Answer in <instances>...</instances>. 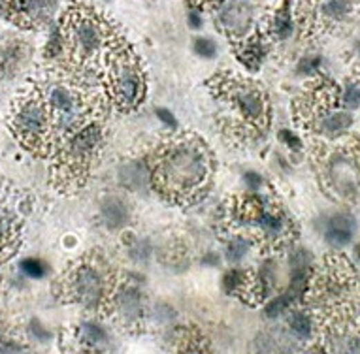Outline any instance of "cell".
Instances as JSON below:
<instances>
[{
    "label": "cell",
    "instance_id": "cell-1",
    "mask_svg": "<svg viewBox=\"0 0 360 354\" xmlns=\"http://www.w3.org/2000/svg\"><path fill=\"white\" fill-rule=\"evenodd\" d=\"M211 160L204 144L196 138H180L160 149L157 160V183L173 196H193L208 181Z\"/></svg>",
    "mask_w": 360,
    "mask_h": 354
},
{
    "label": "cell",
    "instance_id": "cell-2",
    "mask_svg": "<svg viewBox=\"0 0 360 354\" xmlns=\"http://www.w3.org/2000/svg\"><path fill=\"white\" fill-rule=\"evenodd\" d=\"M61 30L64 36V51H68L79 64H87L104 55L110 43V27L89 8H70Z\"/></svg>",
    "mask_w": 360,
    "mask_h": 354
},
{
    "label": "cell",
    "instance_id": "cell-3",
    "mask_svg": "<svg viewBox=\"0 0 360 354\" xmlns=\"http://www.w3.org/2000/svg\"><path fill=\"white\" fill-rule=\"evenodd\" d=\"M40 97L48 106L53 121V138H68L77 128L85 125L87 119V104L82 92L61 77L46 79L40 87Z\"/></svg>",
    "mask_w": 360,
    "mask_h": 354
},
{
    "label": "cell",
    "instance_id": "cell-4",
    "mask_svg": "<svg viewBox=\"0 0 360 354\" xmlns=\"http://www.w3.org/2000/svg\"><path fill=\"white\" fill-rule=\"evenodd\" d=\"M108 87L113 102L125 110L136 108L146 95V79L138 59L125 49H115L108 63Z\"/></svg>",
    "mask_w": 360,
    "mask_h": 354
},
{
    "label": "cell",
    "instance_id": "cell-5",
    "mask_svg": "<svg viewBox=\"0 0 360 354\" xmlns=\"http://www.w3.org/2000/svg\"><path fill=\"white\" fill-rule=\"evenodd\" d=\"M12 126L28 149H42L53 138V121L40 92L19 98L12 113Z\"/></svg>",
    "mask_w": 360,
    "mask_h": 354
},
{
    "label": "cell",
    "instance_id": "cell-6",
    "mask_svg": "<svg viewBox=\"0 0 360 354\" xmlns=\"http://www.w3.org/2000/svg\"><path fill=\"white\" fill-rule=\"evenodd\" d=\"M66 292L85 309L98 311L110 298V279L104 268L97 262H82L70 271Z\"/></svg>",
    "mask_w": 360,
    "mask_h": 354
},
{
    "label": "cell",
    "instance_id": "cell-7",
    "mask_svg": "<svg viewBox=\"0 0 360 354\" xmlns=\"http://www.w3.org/2000/svg\"><path fill=\"white\" fill-rule=\"evenodd\" d=\"M102 139L104 132L98 123H85L76 132L70 134L61 144V160L64 168L72 174H76L77 170H84L100 149Z\"/></svg>",
    "mask_w": 360,
    "mask_h": 354
},
{
    "label": "cell",
    "instance_id": "cell-8",
    "mask_svg": "<svg viewBox=\"0 0 360 354\" xmlns=\"http://www.w3.org/2000/svg\"><path fill=\"white\" fill-rule=\"evenodd\" d=\"M236 113L253 126H264L268 121V104L256 85L245 79H229L222 85Z\"/></svg>",
    "mask_w": 360,
    "mask_h": 354
},
{
    "label": "cell",
    "instance_id": "cell-9",
    "mask_svg": "<svg viewBox=\"0 0 360 354\" xmlns=\"http://www.w3.org/2000/svg\"><path fill=\"white\" fill-rule=\"evenodd\" d=\"M310 17L315 27L343 28L360 19V0H317Z\"/></svg>",
    "mask_w": 360,
    "mask_h": 354
},
{
    "label": "cell",
    "instance_id": "cell-10",
    "mask_svg": "<svg viewBox=\"0 0 360 354\" xmlns=\"http://www.w3.org/2000/svg\"><path fill=\"white\" fill-rule=\"evenodd\" d=\"M328 179L334 193L345 200L360 196V164L347 153H336L328 162Z\"/></svg>",
    "mask_w": 360,
    "mask_h": 354
},
{
    "label": "cell",
    "instance_id": "cell-11",
    "mask_svg": "<svg viewBox=\"0 0 360 354\" xmlns=\"http://www.w3.org/2000/svg\"><path fill=\"white\" fill-rule=\"evenodd\" d=\"M255 6L251 0H225L219 8V23L234 40H247L255 27Z\"/></svg>",
    "mask_w": 360,
    "mask_h": 354
},
{
    "label": "cell",
    "instance_id": "cell-12",
    "mask_svg": "<svg viewBox=\"0 0 360 354\" xmlns=\"http://www.w3.org/2000/svg\"><path fill=\"white\" fill-rule=\"evenodd\" d=\"M353 126V115L345 108H336L332 102L317 104L312 110V128L328 139L341 138Z\"/></svg>",
    "mask_w": 360,
    "mask_h": 354
},
{
    "label": "cell",
    "instance_id": "cell-13",
    "mask_svg": "<svg viewBox=\"0 0 360 354\" xmlns=\"http://www.w3.org/2000/svg\"><path fill=\"white\" fill-rule=\"evenodd\" d=\"M57 0H4V12L25 28L42 27L55 12Z\"/></svg>",
    "mask_w": 360,
    "mask_h": 354
},
{
    "label": "cell",
    "instance_id": "cell-14",
    "mask_svg": "<svg viewBox=\"0 0 360 354\" xmlns=\"http://www.w3.org/2000/svg\"><path fill=\"white\" fill-rule=\"evenodd\" d=\"M119 185L136 195H146L153 185V170L146 160H126L119 166Z\"/></svg>",
    "mask_w": 360,
    "mask_h": 354
},
{
    "label": "cell",
    "instance_id": "cell-15",
    "mask_svg": "<svg viewBox=\"0 0 360 354\" xmlns=\"http://www.w3.org/2000/svg\"><path fill=\"white\" fill-rule=\"evenodd\" d=\"M113 307L125 322H138L144 315V296L136 285L125 283L113 296Z\"/></svg>",
    "mask_w": 360,
    "mask_h": 354
},
{
    "label": "cell",
    "instance_id": "cell-16",
    "mask_svg": "<svg viewBox=\"0 0 360 354\" xmlns=\"http://www.w3.org/2000/svg\"><path fill=\"white\" fill-rule=\"evenodd\" d=\"M100 221L111 232L126 228L132 221V209L129 201L119 196H108L100 204Z\"/></svg>",
    "mask_w": 360,
    "mask_h": 354
},
{
    "label": "cell",
    "instance_id": "cell-17",
    "mask_svg": "<svg viewBox=\"0 0 360 354\" xmlns=\"http://www.w3.org/2000/svg\"><path fill=\"white\" fill-rule=\"evenodd\" d=\"M326 354H360V330L339 324L326 335Z\"/></svg>",
    "mask_w": 360,
    "mask_h": 354
},
{
    "label": "cell",
    "instance_id": "cell-18",
    "mask_svg": "<svg viewBox=\"0 0 360 354\" xmlns=\"http://www.w3.org/2000/svg\"><path fill=\"white\" fill-rule=\"evenodd\" d=\"M357 232V221L349 213H334L325 222V239L332 247H345Z\"/></svg>",
    "mask_w": 360,
    "mask_h": 354
},
{
    "label": "cell",
    "instance_id": "cell-19",
    "mask_svg": "<svg viewBox=\"0 0 360 354\" xmlns=\"http://www.w3.org/2000/svg\"><path fill=\"white\" fill-rule=\"evenodd\" d=\"M28 59V49L21 40H8L0 48V76L14 79Z\"/></svg>",
    "mask_w": 360,
    "mask_h": 354
},
{
    "label": "cell",
    "instance_id": "cell-20",
    "mask_svg": "<svg viewBox=\"0 0 360 354\" xmlns=\"http://www.w3.org/2000/svg\"><path fill=\"white\" fill-rule=\"evenodd\" d=\"M256 351L258 354H292L294 343L291 337H287L283 333H263L256 341Z\"/></svg>",
    "mask_w": 360,
    "mask_h": 354
},
{
    "label": "cell",
    "instance_id": "cell-21",
    "mask_svg": "<svg viewBox=\"0 0 360 354\" xmlns=\"http://www.w3.org/2000/svg\"><path fill=\"white\" fill-rule=\"evenodd\" d=\"M294 27H296V19H294V14H292L291 4L285 2L283 6L274 14V19H272V35H274L276 40L283 42L287 38H291L292 32H294Z\"/></svg>",
    "mask_w": 360,
    "mask_h": 354
},
{
    "label": "cell",
    "instance_id": "cell-22",
    "mask_svg": "<svg viewBox=\"0 0 360 354\" xmlns=\"http://www.w3.org/2000/svg\"><path fill=\"white\" fill-rule=\"evenodd\" d=\"M79 333H82V340L91 351H98V348H106L108 345V332L102 324H98L95 320H87L79 326Z\"/></svg>",
    "mask_w": 360,
    "mask_h": 354
},
{
    "label": "cell",
    "instance_id": "cell-23",
    "mask_svg": "<svg viewBox=\"0 0 360 354\" xmlns=\"http://www.w3.org/2000/svg\"><path fill=\"white\" fill-rule=\"evenodd\" d=\"M253 250V242L247 236H234L230 237L229 244L225 247V258L230 264H240L245 258L249 257Z\"/></svg>",
    "mask_w": 360,
    "mask_h": 354
},
{
    "label": "cell",
    "instance_id": "cell-24",
    "mask_svg": "<svg viewBox=\"0 0 360 354\" xmlns=\"http://www.w3.org/2000/svg\"><path fill=\"white\" fill-rule=\"evenodd\" d=\"M287 324H289V330L298 341L312 340L313 322L312 317L305 311H292L289 315V319H287Z\"/></svg>",
    "mask_w": 360,
    "mask_h": 354
},
{
    "label": "cell",
    "instance_id": "cell-25",
    "mask_svg": "<svg viewBox=\"0 0 360 354\" xmlns=\"http://www.w3.org/2000/svg\"><path fill=\"white\" fill-rule=\"evenodd\" d=\"M242 51H240V61H242L247 68H258L263 63L266 49L260 38H251V40H243Z\"/></svg>",
    "mask_w": 360,
    "mask_h": 354
},
{
    "label": "cell",
    "instance_id": "cell-26",
    "mask_svg": "<svg viewBox=\"0 0 360 354\" xmlns=\"http://www.w3.org/2000/svg\"><path fill=\"white\" fill-rule=\"evenodd\" d=\"M222 288L229 294H247L249 288V275L240 268H232L222 275Z\"/></svg>",
    "mask_w": 360,
    "mask_h": 354
},
{
    "label": "cell",
    "instance_id": "cell-27",
    "mask_svg": "<svg viewBox=\"0 0 360 354\" xmlns=\"http://www.w3.org/2000/svg\"><path fill=\"white\" fill-rule=\"evenodd\" d=\"M15 242V219L12 211L0 200V250L8 249Z\"/></svg>",
    "mask_w": 360,
    "mask_h": 354
},
{
    "label": "cell",
    "instance_id": "cell-28",
    "mask_svg": "<svg viewBox=\"0 0 360 354\" xmlns=\"http://www.w3.org/2000/svg\"><path fill=\"white\" fill-rule=\"evenodd\" d=\"M292 302H294V299L291 298V294H289V292L279 294V296L272 298L270 302L266 304V309H264V313H266V317H268V319H277V317H281L283 313L289 311V307L292 306Z\"/></svg>",
    "mask_w": 360,
    "mask_h": 354
},
{
    "label": "cell",
    "instance_id": "cell-29",
    "mask_svg": "<svg viewBox=\"0 0 360 354\" xmlns=\"http://www.w3.org/2000/svg\"><path fill=\"white\" fill-rule=\"evenodd\" d=\"M46 53H48L49 59H57L64 53V36L61 27L53 25L51 30H49L48 43H46Z\"/></svg>",
    "mask_w": 360,
    "mask_h": 354
},
{
    "label": "cell",
    "instance_id": "cell-30",
    "mask_svg": "<svg viewBox=\"0 0 360 354\" xmlns=\"http://www.w3.org/2000/svg\"><path fill=\"white\" fill-rule=\"evenodd\" d=\"M19 270L25 277L28 279H42L46 273H48V266L44 264L40 258L28 257L23 258L21 264H19Z\"/></svg>",
    "mask_w": 360,
    "mask_h": 354
},
{
    "label": "cell",
    "instance_id": "cell-31",
    "mask_svg": "<svg viewBox=\"0 0 360 354\" xmlns=\"http://www.w3.org/2000/svg\"><path fill=\"white\" fill-rule=\"evenodd\" d=\"M339 102L345 110H357L360 106V85L359 83H347L343 87V92L339 97Z\"/></svg>",
    "mask_w": 360,
    "mask_h": 354
},
{
    "label": "cell",
    "instance_id": "cell-32",
    "mask_svg": "<svg viewBox=\"0 0 360 354\" xmlns=\"http://www.w3.org/2000/svg\"><path fill=\"white\" fill-rule=\"evenodd\" d=\"M129 255L136 262H147L151 257V245L146 239H132L131 247H129Z\"/></svg>",
    "mask_w": 360,
    "mask_h": 354
},
{
    "label": "cell",
    "instance_id": "cell-33",
    "mask_svg": "<svg viewBox=\"0 0 360 354\" xmlns=\"http://www.w3.org/2000/svg\"><path fill=\"white\" fill-rule=\"evenodd\" d=\"M194 53L202 59H214L217 55V46L209 38H196L194 40Z\"/></svg>",
    "mask_w": 360,
    "mask_h": 354
},
{
    "label": "cell",
    "instance_id": "cell-34",
    "mask_svg": "<svg viewBox=\"0 0 360 354\" xmlns=\"http://www.w3.org/2000/svg\"><path fill=\"white\" fill-rule=\"evenodd\" d=\"M178 354H211L208 351V347L198 341L196 337H191V340H183L178 347Z\"/></svg>",
    "mask_w": 360,
    "mask_h": 354
},
{
    "label": "cell",
    "instance_id": "cell-35",
    "mask_svg": "<svg viewBox=\"0 0 360 354\" xmlns=\"http://www.w3.org/2000/svg\"><path fill=\"white\" fill-rule=\"evenodd\" d=\"M155 115H157V119H159L162 125L167 126V130H172V132L178 130L180 123H178V119H176V115H173L172 111L167 110V108H157V110H155Z\"/></svg>",
    "mask_w": 360,
    "mask_h": 354
},
{
    "label": "cell",
    "instance_id": "cell-36",
    "mask_svg": "<svg viewBox=\"0 0 360 354\" xmlns=\"http://www.w3.org/2000/svg\"><path fill=\"white\" fill-rule=\"evenodd\" d=\"M243 183H245V188L249 193H260V188H263V177L256 172H245L243 174Z\"/></svg>",
    "mask_w": 360,
    "mask_h": 354
},
{
    "label": "cell",
    "instance_id": "cell-37",
    "mask_svg": "<svg viewBox=\"0 0 360 354\" xmlns=\"http://www.w3.org/2000/svg\"><path fill=\"white\" fill-rule=\"evenodd\" d=\"M28 330H30V335H32L36 341H48L49 337H51L49 330L44 326L40 320H30V324H28Z\"/></svg>",
    "mask_w": 360,
    "mask_h": 354
},
{
    "label": "cell",
    "instance_id": "cell-38",
    "mask_svg": "<svg viewBox=\"0 0 360 354\" xmlns=\"http://www.w3.org/2000/svg\"><path fill=\"white\" fill-rule=\"evenodd\" d=\"M0 354H25V347L19 341L0 340Z\"/></svg>",
    "mask_w": 360,
    "mask_h": 354
},
{
    "label": "cell",
    "instance_id": "cell-39",
    "mask_svg": "<svg viewBox=\"0 0 360 354\" xmlns=\"http://www.w3.org/2000/svg\"><path fill=\"white\" fill-rule=\"evenodd\" d=\"M319 64H321V59H319V57H304V59L300 61V64H298V70L304 72V74H313V72H317L319 70Z\"/></svg>",
    "mask_w": 360,
    "mask_h": 354
},
{
    "label": "cell",
    "instance_id": "cell-40",
    "mask_svg": "<svg viewBox=\"0 0 360 354\" xmlns=\"http://www.w3.org/2000/svg\"><path fill=\"white\" fill-rule=\"evenodd\" d=\"M279 139H281L287 147H291L292 151H298V149L302 147L300 138H298L294 132H291V130H281V132H279Z\"/></svg>",
    "mask_w": 360,
    "mask_h": 354
},
{
    "label": "cell",
    "instance_id": "cell-41",
    "mask_svg": "<svg viewBox=\"0 0 360 354\" xmlns=\"http://www.w3.org/2000/svg\"><path fill=\"white\" fill-rule=\"evenodd\" d=\"M202 23L204 21H202L200 12H198V10H191V12H189V25L193 28H200Z\"/></svg>",
    "mask_w": 360,
    "mask_h": 354
},
{
    "label": "cell",
    "instance_id": "cell-42",
    "mask_svg": "<svg viewBox=\"0 0 360 354\" xmlns=\"http://www.w3.org/2000/svg\"><path fill=\"white\" fill-rule=\"evenodd\" d=\"M204 264L217 266V264H219V257H217L215 253H211V255H208V257H206V260H204Z\"/></svg>",
    "mask_w": 360,
    "mask_h": 354
},
{
    "label": "cell",
    "instance_id": "cell-43",
    "mask_svg": "<svg viewBox=\"0 0 360 354\" xmlns=\"http://www.w3.org/2000/svg\"><path fill=\"white\" fill-rule=\"evenodd\" d=\"M194 2H198V4H211L214 6V4H222L225 0H194Z\"/></svg>",
    "mask_w": 360,
    "mask_h": 354
},
{
    "label": "cell",
    "instance_id": "cell-44",
    "mask_svg": "<svg viewBox=\"0 0 360 354\" xmlns=\"http://www.w3.org/2000/svg\"><path fill=\"white\" fill-rule=\"evenodd\" d=\"M354 61H357V64H359L360 66V43H357V46H354Z\"/></svg>",
    "mask_w": 360,
    "mask_h": 354
},
{
    "label": "cell",
    "instance_id": "cell-45",
    "mask_svg": "<svg viewBox=\"0 0 360 354\" xmlns=\"http://www.w3.org/2000/svg\"><path fill=\"white\" fill-rule=\"evenodd\" d=\"M79 354H97V353H95V351H91V348H89V351H84V353H79Z\"/></svg>",
    "mask_w": 360,
    "mask_h": 354
}]
</instances>
